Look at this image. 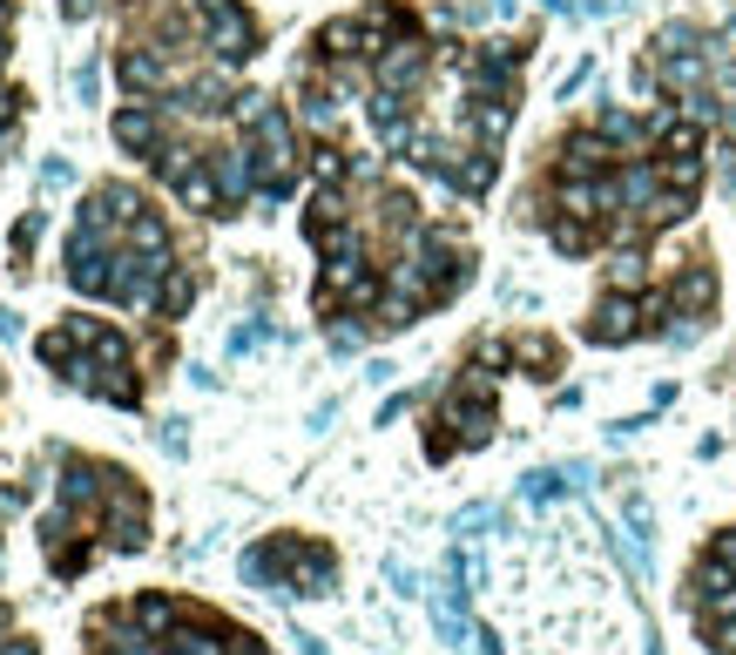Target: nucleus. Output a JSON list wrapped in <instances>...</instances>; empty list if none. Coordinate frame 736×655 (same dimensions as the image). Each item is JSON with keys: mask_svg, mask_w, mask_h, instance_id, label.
I'll return each mask as SVG.
<instances>
[{"mask_svg": "<svg viewBox=\"0 0 736 655\" xmlns=\"http://www.w3.org/2000/svg\"><path fill=\"white\" fill-rule=\"evenodd\" d=\"M304 230L325 250V284H318L325 318L412 325L425 304L453 297L467 278V244L453 230L425 223L399 183H385L352 156H325V183Z\"/></svg>", "mask_w": 736, "mask_h": 655, "instance_id": "1", "label": "nucleus"}, {"mask_svg": "<svg viewBox=\"0 0 736 655\" xmlns=\"http://www.w3.org/2000/svg\"><path fill=\"white\" fill-rule=\"evenodd\" d=\"M703 183V136L689 122H629L601 115L554 149L548 163V230L561 250L629 244L676 223Z\"/></svg>", "mask_w": 736, "mask_h": 655, "instance_id": "2", "label": "nucleus"}, {"mask_svg": "<svg viewBox=\"0 0 736 655\" xmlns=\"http://www.w3.org/2000/svg\"><path fill=\"white\" fill-rule=\"evenodd\" d=\"M176 257H183L176 230L129 183L89 189L82 217H74V230H68V250H61L74 291L129 304V312H156V318H176L189 304V291H197L189 264H176Z\"/></svg>", "mask_w": 736, "mask_h": 655, "instance_id": "3", "label": "nucleus"}, {"mask_svg": "<svg viewBox=\"0 0 736 655\" xmlns=\"http://www.w3.org/2000/svg\"><path fill=\"white\" fill-rule=\"evenodd\" d=\"M42 365L68 385H82L95 399H115V406H142V365H136V344L115 331L108 318H61L55 331L34 338Z\"/></svg>", "mask_w": 736, "mask_h": 655, "instance_id": "4", "label": "nucleus"}, {"mask_svg": "<svg viewBox=\"0 0 736 655\" xmlns=\"http://www.w3.org/2000/svg\"><path fill=\"white\" fill-rule=\"evenodd\" d=\"M8 48H14V0H0V68H8ZM14 115H21V95L0 89V136L14 129Z\"/></svg>", "mask_w": 736, "mask_h": 655, "instance_id": "5", "label": "nucleus"}]
</instances>
